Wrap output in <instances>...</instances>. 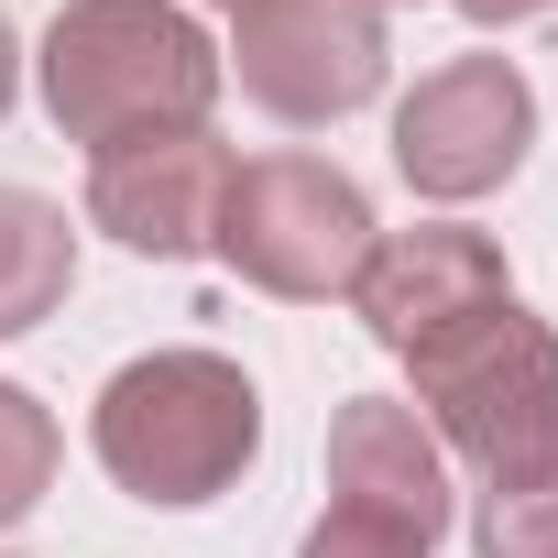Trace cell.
Returning a JSON list of instances; mask_svg holds the SVG:
<instances>
[{
    "label": "cell",
    "mask_w": 558,
    "mask_h": 558,
    "mask_svg": "<svg viewBox=\"0 0 558 558\" xmlns=\"http://www.w3.org/2000/svg\"><path fill=\"white\" fill-rule=\"evenodd\" d=\"M536 143V88L514 77V56H449L395 99V175L438 208L493 197Z\"/></svg>",
    "instance_id": "6"
},
{
    "label": "cell",
    "mask_w": 558,
    "mask_h": 558,
    "mask_svg": "<svg viewBox=\"0 0 558 558\" xmlns=\"http://www.w3.org/2000/svg\"><path fill=\"white\" fill-rule=\"evenodd\" d=\"M34 77H45V121L88 154L154 143V132H208V110L230 88L219 45L175 0H66L45 23Z\"/></svg>",
    "instance_id": "1"
},
{
    "label": "cell",
    "mask_w": 558,
    "mask_h": 558,
    "mask_svg": "<svg viewBox=\"0 0 558 558\" xmlns=\"http://www.w3.org/2000/svg\"><path fill=\"white\" fill-rule=\"evenodd\" d=\"M219 197H230V143L219 132H154V143H110L88 154V219L143 252V263H186L219 241Z\"/></svg>",
    "instance_id": "7"
},
{
    "label": "cell",
    "mask_w": 558,
    "mask_h": 558,
    "mask_svg": "<svg viewBox=\"0 0 558 558\" xmlns=\"http://www.w3.org/2000/svg\"><path fill=\"white\" fill-rule=\"evenodd\" d=\"M493 296H514V274H504V252L482 241V230H460V219H416V230H384L373 241V263L351 274V307H362V329L405 362V351H427L438 329H460L471 307H493Z\"/></svg>",
    "instance_id": "8"
},
{
    "label": "cell",
    "mask_w": 558,
    "mask_h": 558,
    "mask_svg": "<svg viewBox=\"0 0 558 558\" xmlns=\"http://www.w3.org/2000/svg\"><path fill=\"white\" fill-rule=\"evenodd\" d=\"M416 373V416L438 449H460L493 482H547L558 471V329L525 296L471 307L460 329H438L427 351H405Z\"/></svg>",
    "instance_id": "3"
},
{
    "label": "cell",
    "mask_w": 558,
    "mask_h": 558,
    "mask_svg": "<svg viewBox=\"0 0 558 558\" xmlns=\"http://www.w3.org/2000/svg\"><path fill=\"white\" fill-rule=\"evenodd\" d=\"M384 66H395V34H384L373 0H241L230 56H219V77H241L252 110L296 121V132L373 110Z\"/></svg>",
    "instance_id": "5"
},
{
    "label": "cell",
    "mask_w": 558,
    "mask_h": 558,
    "mask_svg": "<svg viewBox=\"0 0 558 558\" xmlns=\"http://www.w3.org/2000/svg\"><path fill=\"white\" fill-rule=\"evenodd\" d=\"M329 504L384 514L405 536H449V449L427 438V416L405 395H351L329 416Z\"/></svg>",
    "instance_id": "9"
},
{
    "label": "cell",
    "mask_w": 558,
    "mask_h": 558,
    "mask_svg": "<svg viewBox=\"0 0 558 558\" xmlns=\"http://www.w3.org/2000/svg\"><path fill=\"white\" fill-rule=\"evenodd\" d=\"M12 88H23V34H12V12H0V121H12Z\"/></svg>",
    "instance_id": "14"
},
{
    "label": "cell",
    "mask_w": 558,
    "mask_h": 558,
    "mask_svg": "<svg viewBox=\"0 0 558 558\" xmlns=\"http://www.w3.org/2000/svg\"><path fill=\"white\" fill-rule=\"evenodd\" d=\"M208 12H241V0H208Z\"/></svg>",
    "instance_id": "16"
},
{
    "label": "cell",
    "mask_w": 558,
    "mask_h": 558,
    "mask_svg": "<svg viewBox=\"0 0 558 558\" xmlns=\"http://www.w3.org/2000/svg\"><path fill=\"white\" fill-rule=\"evenodd\" d=\"M296 558H427V536H405V525H384V514L329 504V514L307 525V547H296Z\"/></svg>",
    "instance_id": "13"
},
{
    "label": "cell",
    "mask_w": 558,
    "mask_h": 558,
    "mask_svg": "<svg viewBox=\"0 0 558 558\" xmlns=\"http://www.w3.org/2000/svg\"><path fill=\"white\" fill-rule=\"evenodd\" d=\"M384 12V0H373ZM449 12H471V23H525V12H547V0H449Z\"/></svg>",
    "instance_id": "15"
},
{
    "label": "cell",
    "mask_w": 558,
    "mask_h": 558,
    "mask_svg": "<svg viewBox=\"0 0 558 558\" xmlns=\"http://www.w3.org/2000/svg\"><path fill=\"white\" fill-rule=\"evenodd\" d=\"M373 197L318 165V154H252L230 165V197H219V263L241 274V286L263 296H286V307H329L351 296V274L373 263Z\"/></svg>",
    "instance_id": "4"
},
{
    "label": "cell",
    "mask_w": 558,
    "mask_h": 558,
    "mask_svg": "<svg viewBox=\"0 0 558 558\" xmlns=\"http://www.w3.org/2000/svg\"><path fill=\"white\" fill-rule=\"evenodd\" d=\"M56 460H66L56 416H45L23 384H0V525H23V514L56 493Z\"/></svg>",
    "instance_id": "11"
},
{
    "label": "cell",
    "mask_w": 558,
    "mask_h": 558,
    "mask_svg": "<svg viewBox=\"0 0 558 558\" xmlns=\"http://www.w3.org/2000/svg\"><path fill=\"white\" fill-rule=\"evenodd\" d=\"M471 547H482V558H558V471H547V482H493Z\"/></svg>",
    "instance_id": "12"
},
{
    "label": "cell",
    "mask_w": 558,
    "mask_h": 558,
    "mask_svg": "<svg viewBox=\"0 0 558 558\" xmlns=\"http://www.w3.org/2000/svg\"><path fill=\"white\" fill-rule=\"evenodd\" d=\"M88 449L132 504H219L263 449V395L230 351H143L99 384Z\"/></svg>",
    "instance_id": "2"
},
{
    "label": "cell",
    "mask_w": 558,
    "mask_h": 558,
    "mask_svg": "<svg viewBox=\"0 0 558 558\" xmlns=\"http://www.w3.org/2000/svg\"><path fill=\"white\" fill-rule=\"evenodd\" d=\"M66 286H77V230H66V208L34 197V186H0V340L45 329V318L66 307Z\"/></svg>",
    "instance_id": "10"
}]
</instances>
